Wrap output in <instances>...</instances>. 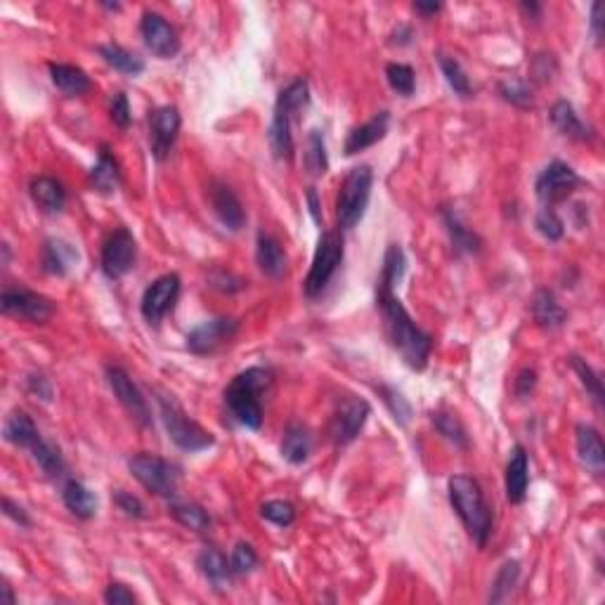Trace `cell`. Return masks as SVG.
<instances>
[{
    "label": "cell",
    "instance_id": "6da1fadb",
    "mask_svg": "<svg viewBox=\"0 0 605 605\" xmlns=\"http://www.w3.org/2000/svg\"><path fill=\"white\" fill-rule=\"evenodd\" d=\"M377 308L381 313L386 338L400 353L402 362L414 371L426 369L430 353H433V338L411 320V314L407 313L400 298L395 296L393 284L388 281L378 280Z\"/></svg>",
    "mask_w": 605,
    "mask_h": 605
},
{
    "label": "cell",
    "instance_id": "7a4b0ae2",
    "mask_svg": "<svg viewBox=\"0 0 605 605\" xmlns=\"http://www.w3.org/2000/svg\"><path fill=\"white\" fill-rule=\"evenodd\" d=\"M272 386V371L265 366H251V369L237 374L225 388V405L229 414L246 426L258 430L263 426V398Z\"/></svg>",
    "mask_w": 605,
    "mask_h": 605
},
{
    "label": "cell",
    "instance_id": "3957f363",
    "mask_svg": "<svg viewBox=\"0 0 605 605\" xmlns=\"http://www.w3.org/2000/svg\"><path fill=\"white\" fill-rule=\"evenodd\" d=\"M447 492H450L451 508L469 532V537L483 548L492 535V511L480 483L471 475H451Z\"/></svg>",
    "mask_w": 605,
    "mask_h": 605
},
{
    "label": "cell",
    "instance_id": "277c9868",
    "mask_svg": "<svg viewBox=\"0 0 605 605\" xmlns=\"http://www.w3.org/2000/svg\"><path fill=\"white\" fill-rule=\"evenodd\" d=\"M156 402H159L161 419H164L168 438L173 440V445H175L177 450L192 451V454H195V451H204L216 445V438H213L204 426H199L195 419L187 417V411L183 409V405H180L173 395L159 393Z\"/></svg>",
    "mask_w": 605,
    "mask_h": 605
},
{
    "label": "cell",
    "instance_id": "5b68a950",
    "mask_svg": "<svg viewBox=\"0 0 605 605\" xmlns=\"http://www.w3.org/2000/svg\"><path fill=\"white\" fill-rule=\"evenodd\" d=\"M374 173L369 166H357L343 177L336 199V218L341 229H353L366 213L371 199Z\"/></svg>",
    "mask_w": 605,
    "mask_h": 605
},
{
    "label": "cell",
    "instance_id": "8992f818",
    "mask_svg": "<svg viewBox=\"0 0 605 605\" xmlns=\"http://www.w3.org/2000/svg\"><path fill=\"white\" fill-rule=\"evenodd\" d=\"M128 471L133 478L140 483L147 492H152L154 497L171 499L177 492V483H180V469L175 463L166 462V459L156 457V454H133L128 459Z\"/></svg>",
    "mask_w": 605,
    "mask_h": 605
},
{
    "label": "cell",
    "instance_id": "52a82bcc",
    "mask_svg": "<svg viewBox=\"0 0 605 605\" xmlns=\"http://www.w3.org/2000/svg\"><path fill=\"white\" fill-rule=\"evenodd\" d=\"M343 263V237L338 232H324L317 241V251H314L313 265L305 277V296L317 298L324 292L329 281L334 280L336 270Z\"/></svg>",
    "mask_w": 605,
    "mask_h": 605
},
{
    "label": "cell",
    "instance_id": "ba28073f",
    "mask_svg": "<svg viewBox=\"0 0 605 605\" xmlns=\"http://www.w3.org/2000/svg\"><path fill=\"white\" fill-rule=\"evenodd\" d=\"M369 414V402L357 398V395H345V398H341V400L336 402V409H334L332 423H329V435H332L334 445H350V442L362 433Z\"/></svg>",
    "mask_w": 605,
    "mask_h": 605
},
{
    "label": "cell",
    "instance_id": "9c48e42d",
    "mask_svg": "<svg viewBox=\"0 0 605 605\" xmlns=\"http://www.w3.org/2000/svg\"><path fill=\"white\" fill-rule=\"evenodd\" d=\"M0 308L10 317L34 322V324H46L55 314V302L50 298L31 292V289H24V286L5 289V292L0 293Z\"/></svg>",
    "mask_w": 605,
    "mask_h": 605
},
{
    "label": "cell",
    "instance_id": "30bf717a",
    "mask_svg": "<svg viewBox=\"0 0 605 605\" xmlns=\"http://www.w3.org/2000/svg\"><path fill=\"white\" fill-rule=\"evenodd\" d=\"M135 258H137L135 237H133L126 228L114 229V232L109 235V239L104 241L102 258H100L104 277H109V280H121V277H126V274L135 268Z\"/></svg>",
    "mask_w": 605,
    "mask_h": 605
},
{
    "label": "cell",
    "instance_id": "8fae6325",
    "mask_svg": "<svg viewBox=\"0 0 605 605\" xmlns=\"http://www.w3.org/2000/svg\"><path fill=\"white\" fill-rule=\"evenodd\" d=\"M579 175L572 171V166L563 164V161H551L542 173H539L535 189H537V196L544 206L554 208V204L566 201L568 196L579 187Z\"/></svg>",
    "mask_w": 605,
    "mask_h": 605
},
{
    "label": "cell",
    "instance_id": "7c38bea8",
    "mask_svg": "<svg viewBox=\"0 0 605 605\" xmlns=\"http://www.w3.org/2000/svg\"><path fill=\"white\" fill-rule=\"evenodd\" d=\"M107 381L111 393L116 395V400L121 402V407L128 411L133 417V421H137L143 429H149L152 426V411H149L147 400H144V395L140 393L133 378L128 377V371L123 366H107Z\"/></svg>",
    "mask_w": 605,
    "mask_h": 605
},
{
    "label": "cell",
    "instance_id": "4fadbf2b",
    "mask_svg": "<svg viewBox=\"0 0 605 605\" xmlns=\"http://www.w3.org/2000/svg\"><path fill=\"white\" fill-rule=\"evenodd\" d=\"M177 296H180V277L177 274L171 272L154 280L143 293V302H140L143 317L149 324H159L173 310Z\"/></svg>",
    "mask_w": 605,
    "mask_h": 605
},
{
    "label": "cell",
    "instance_id": "5bb4252c",
    "mask_svg": "<svg viewBox=\"0 0 605 605\" xmlns=\"http://www.w3.org/2000/svg\"><path fill=\"white\" fill-rule=\"evenodd\" d=\"M140 34L144 38L147 50L156 55L159 59H173L180 52V38L173 24L166 17H161L159 12L147 10L140 19Z\"/></svg>",
    "mask_w": 605,
    "mask_h": 605
},
{
    "label": "cell",
    "instance_id": "9a60e30c",
    "mask_svg": "<svg viewBox=\"0 0 605 605\" xmlns=\"http://www.w3.org/2000/svg\"><path fill=\"white\" fill-rule=\"evenodd\" d=\"M239 332V320L235 317H216L204 324L195 326L187 334V348L195 355H211L218 348H223Z\"/></svg>",
    "mask_w": 605,
    "mask_h": 605
},
{
    "label": "cell",
    "instance_id": "2e32d148",
    "mask_svg": "<svg viewBox=\"0 0 605 605\" xmlns=\"http://www.w3.org/2000/svg\"><path fill=\"white\" fill-rule=\"evenodd\" d=\"M180 111L173 104L159 107L149 116V140H152V152L159 161H166L171 156V149L175 144L177 135H180Z\"/></svg>",
    "mask_w": 605,
    "mask_h": 605
},
{
    "label": "cell",
    "instance_id": "e0dca14e",
    "mask_svg": "<svg viewBox=\"0 0 605 605\" xmlns=\"http://www.w3.org/2000/svg\"><path fill=\"white\" fill-rule=\"evenodd\" d=\"M296 111H292L289 107H284L281 102L274 104V114H272V123H270L268 131V140H270V149H272L274 159L280 161H292L293 159V133H292V123Z\"/></svg>",
    "mask_w": 605,
    "mask_h": 605
},
{
    "label": "cell",
    "instance_id": "ac0fdd59",
    "mask_svg": "<svg viewBox=\"0 0 605 605\" xmlns=\"http://www.w3.org/2000/svg\"><path fill=\"white\" fill-rule=\"evenodd\" d=\"M504 485H506L508 502L515 504V506L525 502L527 487H530V459H527V451L523 445H515L514 451H511Z\"/></svg>",
    "mask_w": 605,
    "mask_h": 605
},
{
    "label": "cell",
    "instance_id": "d6986e66",
    "mask_svg": "<svg viewBox=\"0 0 605 605\" xmlns=\"http://www.w3.org/2000/svg\"><path fill=\"white\" fill-rule=\"evenodd\" d=\"M211 206L213 211H216L218 220L225 225L232 232H239L241 228L246 225V213L241 201L237 199V195L228 185L223 183H213L211 185Z\"/></svg>",
    "mask_w": 605,
    "mask_h": 605
},
{
    "label": "cell",
    "instance_id": "ffe728a7",
    "mask_svg": "<svg viewBox=\"0 0 605 605\" xmlns=\"http://www.w3.org/2000/svg\"><path fill=\"white\" fill-rule=\"evenodd\" d=\"M388 128H390V114L388 111H381V114H377L374 119H369L366 123H362V126L353 128V131L348 133V140H345V154L348 156H355L360 154V152H365V149L374 147L377 143H381L383 137L388 135Z\"/></svg>",
    "mask_w": 605,
    "mask_h": 605
},
{
    "label": "cell",
    "instance_id": "44dd1931",
    "mask_svg": "<svg viewBox=\"0 0 605 605\" xmlns=\"http://www.w3.org/2000/svg\"><path fill=\"white\" fill-rule=\"evenodd\" d=\"M40 263L52 277H64L79 263V251L64 239H48L43 244V251H40Z\"/></svg>",
    "mask_w": 605,
    "mask_h": 605
},
{
    "label": "cell",
    "instance_id": "7402d4cb",
    "mask_svg": "<svg viewBox=\"0 0 605 605\" xmlns=\"http://www.w3.org/2000/svg\"><path fill=\"white\" fill-rule=\"evenodd\" d=\"M256 263L270 280H281L286 274V253L274 237L260 232L256 239Z\"/></svg>",
    "mask_w": 605,
    "mask_h": 605
},
{
    "label": "cell",
    "instance_id": "603a6c76",
    "mask_svg": "<svg viewBox=\"0 0 605 605\" xmlns=\"http://www.w3.org/2000/svg\"><path fill=\"white\" fill-rule=\"evenodd\" d=\"M577 454H579V462H582L589 471H594V473L603 471L605 445L603 438H600V433L594 426H587V423H579V426H577Z\"/></svg>",
    "mask_w": 605,
    "mask_h": 605
},
{
    "label": "cell",
    "instance_id": "cb8c5ba5",
    "mask_svg": "<svg viewBox=\"0 0 605 605\" xmlns=\"http://www.w3.org/2000/svg\"><path fill=\"white\" fill-rule=\"evenodd\" d=\"M48 69H50V79L52 83H55V88L62 90L64 95H69V98H80V95H86V92L92 88L90 76H88L80 67L52 62Z\"/></svg>",
    "mask_w": 605,
    "mask_h": 605
},
{
    "label": "cell",
    "instance_id": "d4e9b609",
    "mask_svg": "<svg viewBox=\"0 0 605 605\" xmlns=\"http://www.w3.org/2000/svg\"><path fill=\"white\" fill-rule=\"evenodd\" d=\"M29 192L34 204L46 213H59L64 208V204H67V189H64L62 183L55 180V177H34L29 185Z\"/></svg>",
    "mask_w": 605,
    "mask_h": 605
},
{
    "label": "cell",
    "instance_id": "484cf974",
    "mask_svg": "<svg viewBox=\"0 0 605 605\" xmlns=\"http://www.w3.org/2000/svg\"><path fill=\"white\" fill-rule=\"evenodd\" d=\"M548 119H551V123H554V128L560 133V135L577 140V143H587V140H591V131L584 126L579 114H577L575 107H572L568 100H558V102L551 107V111H548Z\"/></svg>",
    "mask_w": 605,
    "mask_h": 605
},
{
    "label": "cell",
    "instance_id": "4316f807",
    "mask_svg": "<svg viewBox=\"0 0 605 605\" xmlns=\"http://www.w3.org/2000/svg\"><path fill=\"white\" fill-rule=\"evenodd\" d=\"M62 502L69 508V514H74L80 520H90L92 515L98 514V497L80 480L69 478L64 483Z\"/></svg>",
    "mask_w": 605,
    "mask_h": 605
},
{
    "label": "cell",
    "instance_id": "83f0119b",
    "mask_svg": "<svg viewBox=\"0 0 605 605\" xmlns=\"http://www.w3.org/2000/svg\"><path fill=\"white\" fill-rule=\"evenodd\" d=\"M313 454V435L302 423H289L281 438V457L293 466L305 463Z\"/></svg>",
    "mask_w": 605,
    "mask_h": 605
},
{
    "label": "cell",
    "instance_id": "f1b7e54d",
    "mask_svg": "<svg viewBox=\"0 0 605 605\" xmlns=\"http://www.w3.org/2000/svg\"><path fill=\"white\" fill-rule=\"evenodd\" d=\"M196 566H199L201 575L216 589H228L229 582H232V575H235L228 556L223 551H218L216 547H206L196 558Z\"/></svg>",
    "mask_w": 605,
    "mask_h": 605
},
{
    "label": "cell",
    "instance_id": "f546056e",
    "mask_svg": "<svg viewBox=\"0 0 605 605\" xmlns=\"http://www.w3.org/2000/svg\"><path fill=\"white\" fill-rule=\"evenodd\" d=\"M3 438L15 447H22V450H31L40 440L38 429H36L34 419L27 414V411H12L10 417L5 419V426H3Z\"/></svg>",
    "mask_w": 605,
    "mask_h": 605
},
{
    "label": "cell",
    "instance_id": "4dcf8cb0",
    "mask_svg": "<svg viewBox=\"0 0 605 605\" xmlns=\"http://www.w3.org/2000/svg\"><path fill=\"white\" fill-rule=\"evenodd\" d=\"M90 183L92 187L98 189V192H102V195H111V192H116V187L121 185L119 161H116L114 154L109 152L107 144L100 147L98 164H95L90 171Z\"/></svg>",
    "mask_w": 605,
    "mask_h": 605
},
{
    "label": "cell",
    "instance_id": "1f68e13d",
    "mask_svg": "<svg viewBox=\"0 0 605 605\" xmlns=\"http://www.w3.org/2000/svg\"><path fill=\"white\" fill-rule=\"evenodd\" d=\"M532 317L544 329H560V326L566 324L568 313L554 293L548 292V289H542V292H537L535 301H532Z\"/></svg>",
    "mask_w": 605,
    "mask_h": 605
},
{
    "label": "cell",
    "instance_id": "d6a6232c",
    "mask_svg": "<svg viewBox=\"0 0 605 605\" xmlns=\"http://www.w3.org/2000/svg\"><path fill=\"white\" fill-rule=\"evenodd\" d=\"M100 58L109 64V67L126 76H140L144 71V59L128 52L126 48L116 46V43H104L98 48Z\"/></svg>",
    "mask_w": 605,
    "mask_h": 605
},
{
    "label": "cell",
    "instance_id": "836d02e7",
    "mask_svg": "<svg viewBox=\"0 0 605 605\" xmlns=\"http://www.w3.org/2000/svg\"><path fill=\"white\" fill-rule=\"evenodd\" d=\"M442 218H445L447 232H450V239H451V244H454V251L457 253H478L480 251L483 241H480V237L475 235L473 229H469L466 225L462 223V218H459L457 211L447 208V211H442Z\"/></svg>",
    "mask_w": 605,
    "mask_h": 605
},
{
    "label": "cell",
    "instance_id": "e575fe53",
    "mask_svg": "<svg viewBox=\"0 0 605 605\" xmlns=\"http://www.w3.org/2000/svg\"><path fill=\"white\" fill-rule=\"evenodd\" d=\"M31 459L38 463V469L48 475V478H62L64 475V459L58 445H52L48 440L40 438L34 447H31Z\"/></svg>",
    "mask_w": 605,
    "mask_h": 605
},
{
    "label": "cell",
    "instance_id": "d590c367",
    "mask_svg": "<svg viewBox=\"0 0 605 605\" xmlns=\"http://www.w3.org/2000/svg\"><path fill=\"white\" fill-rule=\"evenodd\" d=\"M430 423H433L435 430L454 447H459V450H466V447H469V433H466L463 423L459 421L454 414L442 409L430 411Z\"/></svg>",
    "mask_w": 605,
    "mask_h": 605
},
{
    "label": "cell",
    "instance_id": "8d00e7d4",
    "mask_svg": "<svg viewBox=\"0 0 605 605\" xmlns=\"http://www.w3.org/2000/svg\"><path fill=\"white\" fill-rule=\"evenodd\" d=\"M168 514H171L180 525L192 532L211 530V515L206 514V508H201L199 504H171Z\"/></svg>",
    "mask_w": 605,
    "mask_h": 605
},
{
    "label": "cell",
    "instance_id": "74e56055",
    "mask_svg": "<svg viewBox=\"0 0 605 605\" xmlns=\"http://www.w3.org/2000/svg\"><path fill=\"white\" fill-rule=\"evenodd\" d=\"M438 64L440 69H442V74H445V80L450 83V88L454 90V95H459V98H471V80L469 76H466V71H463L462 64L457 62L454 58H450V55H438Z\"/></svg>",
    "mask_w": 605,
    "mask_h": 605
},
{
    "label": "cell",
    "instance_id": "f35d334b",
    "mask_svg": "<svg viewBox=\"0 0 605 605\" xmlns=\"http://www.w3.org/2000/svg\"><path fill=\"white\" fill-rule=\"evenodd\" d=\"M499 95H502L504 102L514 104L520 109H530L535 107V95H532L530 80L523 79H506L499 83Z\"/></svg>",
    "mask_w": 605,
    "mask_h": 605
},
{
    "label": "cell",
    "instance_id": "ab89813d",
    "mask_svg": "<svg viewBox=\"0 0 605 605\" xmlns=\"http://www.w3.org/2000/svg\"><path fill=\"white\" fill-rule=\"evenodd\" d=\"M518 577H520L518 560H506V563L499 568L494 582H492V591H490L492 603H502V600L514 591L515 584H518Z\"/></svg>",
    "mask_w": 605,
    "mask_h": 605
},
{
    "label": "cell",
    "instance_id": "60d3db41",
    "mask_svg": "<svg viewBox=\"0 0 605 605\" xmlns=\"http://www.w3.org/2000/svg\"><path fill=\"white\" fill-rule=\"evenodd\" d=\"M386 79H388L390 88H393L398 95H402V98H411L414 90H417V76H414V69H411L409 64H388V67H386Z\"/></svg>",
    "mask_w": 605,
    "mask_h": 605
},
{
    "label": "cell",
    "instance_id": "b9f144b4",
    "mask_svg": "<svg viewBox=\"0 0 605 605\" xmlns=\"http://www.w3.org/2000/svg\"><path fill=\"white\" fill-rule=\"evenodd\" d=\"M305 166L313 175H324L329 168V159H326L324 135L322 131H310L308 135V152H305Z\"/></svg>",
    "mask_w": 605,
    "mask_h": 605
},
{
    "label": "cell",
    "instance_id": "7bdbcfd3",
    "mask_svg": "<svg viewBox=\"0 0 605 605\" xmlns=\"http://www.w3.org/2000/svg\"><path fill=\"white\" fill-rule=\"evenodd\" d=\"M407 270V260H405V251H402L398 244H390L386 249V256H383V268H381V277L378 280L388 281V284H398L402 280V274Z\"/></svg>",
    "mask_w": 605,
    "mask_h": 605
},
{
    "label": "cell",
    "instance_id": "ee69618b",
    "mask_svg": "<svg viewBox=\"0 0 605 605\" xmlns=\"http://www.w3.org/2000/svg\"><path fill=\"white\" fill-rule=\"evenodd\" d=\"M570 362L572 369H575L577 377H579V381H582V386L587 388V393L591 395V400L596 402V407H603V383H600L599 374H596L582 357H570Z\"/></svg>",
    "mask_w": 605,
    "mask_h": 605
},
{
    "label": "cell",
    "instance_id": "f6af8a7d",
    "mask_svg": "<svg viewBox=\"0 0 605 605\" xmlns=\"http://www.w3.org/2000/svg\"><path fill=\"white\" fill-rule=\"evenodd\" d=\"M378 393H381L383 402L390 409L395 421L400 423V426H407L411 421V405L407 402L405 395L398 388H390V386H378Z\"/></svg>",
    "mask_w": 605,
    "mask_h": 605
},
{
    "label": "cell",
    "instance_id": "bcb514c9",
    "mask_svg": "<svg viewBox=\"0 0 605 605\" xmlns=\"http://www.w3.org/2000/svg\"><path fill=\"white\" fill-rule=\"evenodd\" d=\"M260 515L270 520L272 525L289 527L296 520V508H293V504L284 502V499H272V502H265L260 506Z\"/></svg>",
    "mask_w": 605,
    "mask_h": 605
},
{
    "label": "cell",
    "instance_id": "7dc6e473",
    "mask_svg": "<svg viewBox=\"0 0 605 605\" xmlns=\"http://www.w3.org/2000/svg\"><path fill=\"white\" fill-rule=\"evenodd\" d=\"M535 225H537L539 235L548 241H558V239H563V235H566L563 220H560L558 213H556L554 208H548V206H544L542 211L537 213V220H535Z\"/></svg>",
    "mask_w": 605,
    "mask_h": 605
},
{
    "label": "cell",
    "instance_id": "c3c4849f",
    "mask_svg": "<svg viewBox=\"0 0 605 605\" xmlns=\"http://www.w3.org/2000/svg\"><path fill=\"white\" fill-rule=\"evenodd\" d=\"M229 566H232V572H235V575H249V572H253L258 568L256 548H253L251 544L239 542L235 548H232Z\"/></svg>",
    "mask_w": 605,
    "mask_h": 605
},
{
    "label": "cell",
    "instance_id": "681fc988",
    "mask_svg": "<svg viewBox=\"0 0 605 605\" xmlns=\"http://www.w3.org/2000/svg\"><path fill=\"white\" fill-rule=\"evenodd\" d=\"M109 114H111V121H114V126H119L121 131H126L131 126V104H128L126 92H116L114 98H111V107H109Z\"/></svg>",
    "mask_w": 605,
    "mask_h": 605
},
{
    "label": "cell",
    "instance_id": "f907efd6",
    "mask_svg": "<svg viewBox=\"0 0 605 605\" xmlns=\"http://www.w3.org/2000/svg\"><path fill=\"white\" fill-rule=\"evenodd\" d=\"M114 504L121 508V511H123V514L131 515V518H147V508H144V504L140 502L137 497H133L131 492L116 490Z\"/></svg>",
    "mask_w": 605,
    "mask_h": 605
},
{
    "label": "cell",
    "instance_id": "816d5d0a",
    "mask_svg": "<svg viewBox=\"0 0 605 605\" xmlns=\"http://www.w3.org/2000/svg\"><path fill=\"white\" fill-rule=\"evenodd\" d=\"M104 600H107L109 605H133V603H137V596L133 594L126 584L114 582V584H109L107 591H104Z\"/></svg>",
    "mask_w": 605,
    "mask_h": 605
},
{
    "label": "cell",
    "instance_id": "f5cc1de1",
    "mask_svg": "<svg viewBox=\"0 0 605 605\" xmlns=\"http://www.w3.org/2000/svg\"><path fill=\"white\" fill-rule=\"evenodd\" d=\"M535 386H537V371L520 369L518 377H515V381H514V393L518 395L520 400H523V398H530L532 390H535Z\"/></svg>",
    "mask_w": 605,
    "mask_h": 605
},
{
    "label": "cell",
    "instance_id": "db71d44e",
    "mask_svg": "<svg viewBox=\"0 0 605 605\" xmlns=\"http://www.w3.org/2000/svg\"><path fill=\"white\" fill-rule=\"evenodd\" d=\"M27 388H29L31 395L40 398V400H52V386L43 374H31V377L27 378Z\"/></svg>",
    "mask_w": 605,
    "mask_h": 605
},
{
    "label": "cell",
    "instance_id": "11a10c76",
    "mask_svg": "<svg viewBox=\"0 0 605 605\" xmlns=\"http://www.w3.org/2000/svg\"><path fill=\"white\" fill-rule=\"evenodd\" d=\"M548 64H556L554 62V55H537L535 58V62H532V79L539 80V83H547V80H551V74H554L556 69H548Z\"/></svg>",
    "mask_w": 605,
    "mask_h": 605
},
{
    "label": "cell",
    "instance_id": "9f6ffc18",
    "mask_svg": "<svg viewBox=\"0 0 605 605\" xmlns=\"http://www.w3.org/2000/svg\"><path fill=\"white\" fill-rule=\"evenodd\" d=\"M3 514H5L10 520H15L19 527H31L29 514H27L19 504L12 502V499H7V497L3 499Z\"/></svg>",
    "mask_w": 605,
    "mask_h": 605
},
{
    "label": "cell",
    "instance_id": "6f0895ef",
    "mask_svg": "<svg viewBox=\"0 0 605 605\" xmlns=\"http://www.w3.org/2000/svg\"><path fill=\"white\" fill-rule=\"evenodd\" d=\"M591 36H594L596 43H603V5L600 3H594L591 5Z\"/></svg>",
    "mask_w": 605,
    "mask_h": 605
},
{
    "label": "cell",
    "instance_id": "680465c9",
    "mask_svg": "<svg viewBox=\"0 0 605 605\" xmlns=\"http://www.w3.org/2000/svg\"><path fill=\"white\" fill-rule=\"evenodd\" d=\"M308 206H310V213H313V218H314V223H322L320 199H317V192H314V187L308 189Z\"/></svg>",
    "mask_w": 605,
    "mask_h": 605
},
{
    "label": "cell",
    "instance_id": "91938a15",
    "mask_svg": "<svg viewBox=\"0 0 605 605\" xmlns=\"http://www.w3.org/2000/svg\"><path fill=\"white\" fill-rule=\"evenodd\" d=\"M414 10H417L419 15H423V17H430V15L442 10V5H440V3H414Z\"/></svg>",
    "mask_w": 605,
    "mask_h": 605
},
{
    "label": "cell",
    "instance_id": "94428289",
    "mask_svg": "<svg viewBox=\"0 0 605 605\" xmlns=\"http://www.w3.org/2000/svg\"><path fill=\"white\" fill-rule=\"evenodd\" d=\"M523 12H527V15H535V17H539V5H535V3H523Z\"/></svg>",
    "mask_w": 605,
    "mask_h": 605
}]
</instances>
